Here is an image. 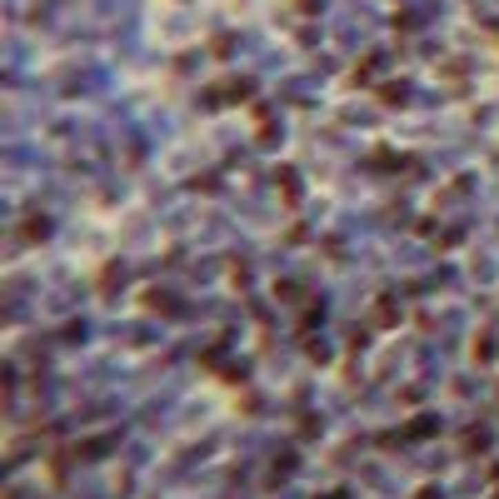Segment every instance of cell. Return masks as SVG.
Segmentation results:
<instances>
[{"mask_svg": "<svg viewBox=\"0 0 499 499\" xmlns=\"http://www.w3.org/2000/svg\"><path fill=\"white\" fill-rule=\"evenodd\" d=\"M380 100H385V105H400V100H405V85H385Z\"/></svg>", "mask_w": 499, "mask_h": 499, "instance_id": "cell-1", "label": "cell"}]
</instances>
